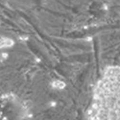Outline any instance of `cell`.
I'll return each instance as SVG.
<instances>
[{
  "instance_id": "6da1fadb",
  "label": "cell",
  "mask_w": 120,
  "mask_h": 120,
  "mask_svg": "<svg viewBox=\"0 0 120 120\" xmlns=\"http://www.w3.org/2000/svg\"><path fill=\"white\" fill-rule=\"evenodd\" d=\"M92 120H120V68L108 69L95 89Z\"/></svg>"
}]
</instances>
